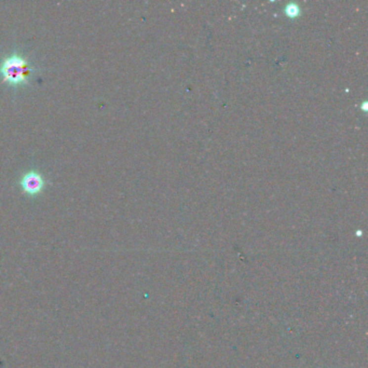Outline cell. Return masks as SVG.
<instances>
[{"label":"cell","instance_id":"1","mask_svg":"<svg viewBox=\"0 0 368 368\" xmlns=\"http://www.w3.org/2000/svg\"><path fill=\"white\" fill-rule=\"evenodd\" d=\"M34 71V67L24 56L13 53L0 63V75L3 81L14 86L25 85L28 83L29 77Z\"/></svg>","mask_w":368,"mask_h":368},{"label":"cell","instance_id":"2","mask_svg":"<svg viewBox=\"0 0 368 368\" xmlns=\"http://www.w3.org/2000/svg\"><path fill=\"white\" fill-rule=\"evenodd\" d=\"M22 190L28 196H37L45 187V180L41 174L37 171H29L23 175L20 180Z\"/></svg>","mask_w":368,"mask_h":368}]
</instances>
